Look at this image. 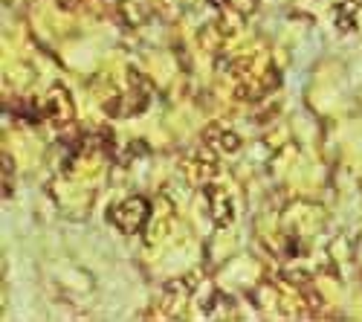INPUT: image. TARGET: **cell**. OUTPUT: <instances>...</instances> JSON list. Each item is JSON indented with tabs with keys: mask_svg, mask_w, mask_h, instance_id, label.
I'll use <instances>...</instances> for the list:
<instances>
[{
	"mask_svg": "<svg viewBox=\"0 0 362 322\" xmlns=\"http://www.w3.org/2000/svg\"><path fill=\"white\" fill-rule=\"evenodd\" d=\"M151 218V200L148 197H125L122 203H116V207L110 209V224L125 232V236H136V232H142V226L148 224Z\"/></svg>",
	"mask_w": 362,
	"mask_h": 322,
	"instance_id": "1",
	"label": "cell"
},
{
	"mask_svg": "<svg viewBox=\"0 0 362 322\" xmlns=\"http://www.w3.org/2000/svg\"><path fill=\"white\" fill-rule=\"evenodd\" d=\"M189 297H192V290L186 282H171L165 290H163V297L154 302V311H148L145 316H163V319H177V316H183L186 305H189Z\"/></svg>",
	"mask_w": 362,
	"mask_h": 322,
	"instance_id": "2",
	"label": "cell"
},
{
	"mask_svg": "<svg viewBox=\"0 0 362 322\" xmlns=\"http://www.w3.org/2000/svg\"><path fill=\"white\" fill-rule=\"evenodd\" d=\"M41 116H44V120H49L55 128H64V125H70L76 120V105H73L70 93L64 91L62 84H55L52 91L47 93L44 108H41Z\"/></svg>",
	"mask_w": 362,
	"mask_h": 322,
	"instance_id": "3",
	"label": "cell"
},
{
	"mask_svg": "<svg viewBox=\"0 0 362 322\" xmlns=\"http://www.w3.org/2000/svg\"><path fill=\"white\" fill-rule=\"evenodd\" d=\"M206 200H209V215H212L215 226H226L232 221V200H229V192L223 186H215V183H206Z\"/></svg>",
	"mask_w": 362,
	"mask_h": 322,
	"instance_id": "4",
	"label": "cell"
},
{
	"mask_svg": "<svg viewBox=\"0 0 362 322\" xmlns=\"http://www.w3.org/2000/svg\"><path fill=\"white\" fill-rule=\"evenodd\" d=\"M15 192V163L9 154H4V195Z\"/></svg>",
	"mask_w": 362,
	"mask_h": 322,
	"instance_id": "5",
	"label": "cell"
}]
</instances>
